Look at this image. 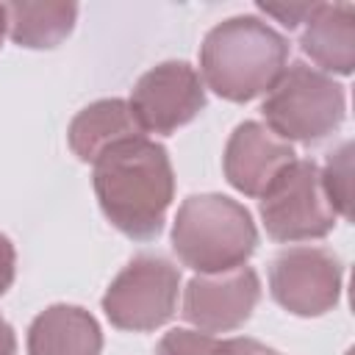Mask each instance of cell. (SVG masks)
Segmentation results:
<instances>
[{"mask_svg": "<svg viewBox=\"0 0 355 355\" xmlns=\"http://www.w3.org/2000/svg\"><path fill=\"white\" fill-rule=\"evenodd\" d=\"M313 6H316V3H288V6H280V3H258V8H261L263 14L275 17V19H277L283 28H288V31L300 28V25L311 17Z\"/></svg>", "mask_w": 355, "mask_h": 355, "instance_id": "cell-17", "label": "cell"}, {"mask_svg": "<svg viewBox=\"0 0 355 355\" xmlns=\"http://www.w3.org/2000/svg\"><path fill=\"white\" fill-rule=\"evenodd\" d=\"M6 33L14 44L28 50H50L58 47L75 28L78 6L61 0H17L6 3Z\"/></svg>", "mask_w": 355, "mask_h": 355, "instance_id": "cell-14", "label": "cell"}, {"mask_svg": "<svg viewBox=\"0 0 355 355\" xmlns=\"http://www.w3.org/2000/svg\"><path fill=\"white\" fill-rule=\"evenodd\" d=\"M291 161H297L294 147L255 119L241 122L230 133L222 155L227 183L244 197H263V191Z\"/></svg>", "mask_w": 355, "mask_h": 355, "instance_id": "cell-10", "label": "cell"}, {"mask_svg": "<svg viewBox=\"0 0 355 355\" xmlns=\"http://www.w3.org/2000/svg\"><path fill=\"white\" fill-rule=\"evenodd\" d=\"M341 261L324 247H288L269 266L272 300L294 316H322L338 305Z\"/></svg>", "mask_w": 355, "mask_h": 355, "instance_id": "cell-7", "label": "cell"}, {"mask_svg": "<svg viewBox=\"0 0 355 355\" xmlns=\"http://www.w3.org/2000/svg\"><path fill=\"white\" fill-rule=\"evenodd\" d=\"M103 330L80 305H50L28 327V355H100Z\"/></svg>", "mask_w": 355, "mask_h": 355, "instance_id": "cell-12", "label": "cell"}, {"mask_svg": "<svg viewBox=\"0 0 355 355\" xmlns=\"http://www.w3.org/2000/svg\"><path fill=\"white\" fill-rule=\"evenodd\" d=\"M288 61V42L258 17H230L214 25L200 47L205 86L230 103L269 92Z\"/></svg>", "mask_w": 355, "mask_h": 355, "instance_id": "cell-2", "label": "cell"}, {"mask_svg": "<svg viewBox=\"0 0 355 355\" xmlns=\"http://www.w3.org/2000/svg\"><path fill=\"white\" fill-rule=\"evenodd\" d=\"M0 355H17V336L14 327L0 316Z\"/></svg>", "mask_w": 355, "mask_h": 355, "instance_id": "cell-19", "label": "cell"}, {"mask_svg": "<svg viewBox=\"0 0 355 355\" xmlns=\"http://www.w3.org/2000/svg\"><path fill=\"white\" fill-rule=\"evenodd\" d=\"M261 114L266 128L283 141L316 144L341 128L347 116V94L330 75L294 61L269 89Z\"/></svg>", "mask_w": 355, "mask_h": 355, "instance_id": "cell-4", "label": "cell"}, {"mask_svg": "<svg viewBox=\"0 0 355 355\" xmlns=\"http://www.w3.org/2000/svg\"><path fill=\"white\" fill-rule=\"evenodd\" d=\"M128 105L144 133L169 136L205 108V86L191 64L164 61L136 80Z\"/></svg>", "mask_w": 355, "mask_h": 355, "instance_id": "cell-8", "label": "cell"}, {"mask_svg": "<svg viewBox=\"0 0 355 355\" xmlns=\"http://www.w3.org/2000/svg\"><path fill=\"white\" fill-rule=\"evenodd\" d=\"M136 136H144V130L139 128L130 105L119 97H105L86 105L83 111L75 114L67 130V141L72 153L86 164H94L116 141Z\"/></svg>", "mask_w": 355, "mask_h": 355, "instance_id": "cell-13", "label": "cell"}, {"mask_svg": "<svg viewBox=\"0 0 355 355\" xmlns=\"http://www.w3.org/2000/svg\"><path fill=\"white\" fill-rule=\"evenodd\" d=\"M302 53L322 67L319 72L349 75L355 67V6L316 3L300 33Z\"/></svg>", "mask_w": 355, "mask_h": 355, "instance_id": "cell-11", "label": "cell"}, {"mask_svg": "<svg viewBox=\"0 0 355 355\" xmlns=\"http://www.w3.org/2000/svg\"><path fill=\"white\" fill-rule=\"evenodd\" d=\"M178 288L180 269L164 255L141 252L111 280L103 294V311L114 327L147 333L172 319Z\"/></svg>", "mask_w": 355, "mask_h": 355, "instance_id": "cell-6", "label": "cell"}, {"mask_svg": "<svg viewBox=\"0 0 355 355\" xmlns=\"http://www.w3.org/2000/svg\"><path fill=\"white\" fill-rule=\"evenodd\" d=\"M14 275H17V252H14L11 239L0 233V297L11 288Z\"/></svg>", "mask_w": 355, "mask_h": 355, "instance_id": "cell-18", "label": "cell"}, {"mask_svg": "<svg viewBox=\"0 0 355 355\" xmlns=\"http://www.w3.org/2000/svg\"><path fill=\"white\" fill-rule=\"evenodd\" d=\"M258 355H280V352H275V349H269V347H261V352Z\"/></svg>", "mask_w": 355, "mask_h": 355, "instance_id": "cell-21", "label": "cell"}, {"mask_svg": "<svg viewBox=\"0 0 355 355\" xmlns=\"http://www.w3.org/2000/svg\"><path fill=\"white\" fill-rule=\"evenodd\" d=\"M336 208L313 161H291L261 197V219L269 239L294 244L324 239L336 227Z\"/></svg>", "mask_w": 355, "mask_h": 355, "instance_id": "cell-5", "label": "cell"}, {"mask_svg": "<svg viewBox=\"0 0 355 355\" xmlns=\"http://www.w3.org/2000/svg\"><path fill=\"white\" fill-rule=\"evenodd\" d=\"M94 194L105 219L128 239L147 241L164 227L175 197V172L164 144L136 136L94 161Z\"/></svg>", "mask_w": 355, "mask_h": 355, "instance_id": "cell-1", "label": "cell"}, {"mask_svg": "<svg viewBox=\"0 0 355 355\" xmlns=\"http://www.w3.org/2000/svg\"><path fill=\"white\" fill-rule=\"evenodd\" d=\"M261 300V280L252 266L216 275H194L183 291L180 316L202 333H230L241 327Z\"/></svg>", "mask_w": 355, "mask_h": 355, "instance_id": "cell-9", "label": "cell"}, {"mask_svg": "<svg viewBox=\"0 0 355 355\" xmlns=\"http://www.w3.org/2000/svg\"><path fill=\"white\" fill-rule=\"evenodd\" d=\"M322 183H324V191H327L336 214L349 219V186H352V144L349 141H344L327 158V164L322 169Z\"/></svg>", "mask_w": 355, "mask_h": 355, "instance_id": "cell-16", "label": "cell"}, {"mask_svg": "<svg viewBox=\"0 0 355 355\" xmlns=\"http://www.w3.org/2000/svg\"><path fill=\"white\" fill-rule=\"evenodd\" d=\"M261 347L255 338H216L202 330L175 327L164 333L155 355H258Z\"/></svg>", "mask_w": 355, "mask_h": 355, "instance_id": "cell-15", "label": "cell"}, {"mask_svg": "<svg viewBox=\"0 0 355 355\" xmlns=\"http://www.w3.org/2000/svg\"><path fill=\"white\" fill-rule=\"evenodd\" d=\"M258 244L252 214L225 194H191L180 202L172 225V250L197 275L239 269Z\"/></svg>", "mask_w": 355, "mask_h": 355, "instance_id": "cell-3", "label": "cell"}, {"mask_svg": "<svg viewBox=\"0 0 355 355\" xmlns=\"http://www.w3.org/2000/svg\"><path fill=\"white\" fill-rule=\"evenodd\" d=\"M3 36H6V11L0 6V44H3Z\"/></svg>", "mask_w": 355, "mask_h": 355, "instance_id": "cell-20", "label": "cell"}]
</instances>
